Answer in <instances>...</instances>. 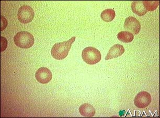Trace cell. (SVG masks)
I'll return each mask as SVG.
<instances>
[{"label":"cell","instance_id":"6da1fadb","mask_svg":"<svg viewBox=\"0 0 160 118\" xmlns=\"http://www.w3.org/2000/svg\"><path fill=\"white\" fill-rule=\"evenodd\" d=\"M76 37H73L66 42L57 43L51 49V56L54 59L61 60L65 59L69 53L72 43L75 41Z\"/></svg>","mask_w":160,"mask_h":118},{"label":"cell","instance_id":"7a4b0ae2","mask_svg":"<svg viewBox=\"0 0 160 118\" xmlns=\"http://www.w3.org/2000/svg\"><path fill=\"white\" fill-rule=\"evenodd\" d=\"M14 42L16 46L22 49H28L34 45L35 39L32 34L22 31L18 32L14 37Z\"/></svg>","mask_w":160,"mask_h":118},{"label":"cell","instance_id":"3957f363","mask_svg":"<svg viewBox=\"0 0 160 118\" xmlns=\"http://www.w3.org/2000/svg\"><path fill=\"white\" fill-rule=\"evenodd\" d=\"M82 57L83 61L90 65H94L98 63L102 59L100 51L92 47H88L83 50Z\"/></svg>","mask_w":160,"mask_h":118},{"label":"cell","instance_id":"277c9868","mask_svg":"<svg viewBox=\"0 0 160 118\" xmlns=\"http://www.w3.org/2000/svg\"><path fill=\"white\" fill-rule=\"evenodd\" d=\"M34 11L28 5H23L19 8L18 13V19L22 24H28L34 19Z\"/></svg>","mask_w":160,"mask_h":118},{"label":"cell","instance_id":"5b68a950","mask_svg":"<svg viewBox=\"0 0 160 118\" xmlns=\"http://www.w3.org/2000/svg\"><path fill=\"white\" fill-rule=\"evenodd\" d=\"M152 101L151 95L147 91H141L135 97L134 104L139 108H144L150 105Z\"/></svg>","mask_w":160,"mask_h":118},{"label":"cell","instance_id":"8992f818","mask_svg":"<svg viewBox=\"0 0 160 118\" xmlns=\"http://www.w3.org/2000/svg\"><path fill=\"white\" fill-rule=\"evenodd\" d=\"M124 28L135 35H137L141 29V25L139 21L133 16H129L125 19Z\"/></svg>","mask_w":160,"mask_h":118},{"label":"cell","instance_id":"52a82bcc","mask_svg":"<svg viewBox=\"0 0 160 118\" xmlns=\"http://www.w3.org/2000/svg\"><path fill=\"white\" fill-rule=\"evenodd\" d=\"M35 77L38 82L42 84H46L51 81L52 75L48 68L40 67L36 72Z\"/></svg>","mask_w":160,"mask_h":118},{"label":"cell","instance_id":"ba28073f","mask_svg":"<svg viewBox=\"0 0 160 118\" xmlns=\"http://www.w3.org/2000/svg\"><path fill=\"white\" fill-rule=\"evenodd\" d=\"M125 52V49L122 45L116 44L112 47L106 57V60L116 58L122 56Z\"/></svg>","mask_w":160,"mask_h":118},{"label":"cell","instance_id":"9c48e42d","mask_svg":"<svg viewBox=\"0 0 160 118\" xmlns=\"http://www.w3.org/2000/svg\"><path fill=\"white\" fill-rule=\"evenodd\" d=\"M94 108L89 104H83L79 108V112L82 116L92 117L95 114Z\"/></svg>","mask_w":160,"mask_h":118},{"label":"cell","instance_id":"30bf717a","mask_svg":"<svg viewBox=\"0 0 160 118\" xmlns=\"http://www.w3.org/2000/svg\"><path fill=\"white\" fill-rule=\"evenodd\" d=\"M131 7L133 12L138 16H143L147 13L142 1H133Z\"/></svg>","mask_w":160,"mask_h":118},{"label":"cell","instance_id":"8fae6325","mask_svg":"<svg viewBox=\"0 0 160 118\" xmlns=\"http://www.w3.org/2000/svg\"><path fill=\"white\" fill-rule=\"evenodd\" d=\"M117 38L123 43H129L133 40L134 36L131 32L123 31L119 32L117 35Z\"/></svg>","mask_w":160,"mask_h":118},{"label":"cell","instance_id":"7c38bea8","mask_svg":"<svg viewBox=\"0 0 160 118\" xmlns=\"http://www.w3.org/2000/svg\"><path fill=\"white\" fill-rule=\"evenodd\" d=\"M115 11L113 9H106L102 12L101 17L105 22H110L115 17Z\"/></svg>","mask_w":160,"mask_h":118},{"label":"cell","instance_id":"4fadbf2b","mask_svg":"<svg viewBox=\"0 0 160 118\" xmlns=\"http://www.w3.org/2000/svg\"><path fill=\"white\" fill-rule=\"evenodd\" d=\"M142 2L147 11H153L157 9L160 3L158 1H144Z\"/></svg>","mask_w":160,"mask_h":118},{"label":"cell","instance_id":"5bb4252c","mask_svg":"<svg viewBox=\"0 0 160 118\" xmlns=\"http://www.w3.org/2000/svg\"><path fill=\"white\" fill-rule=\"evenodd\" d=\"M1 51H4L6 49L8 45V42L5 38L1 37Z\"/></svg>","mask_w":160,"mask_h":118},{"label":"cell","instance_id":"9a60e30c","mask_svg":"<svg viewBox=\"0 0 160 118\" xmlns=\"http://www.w3.org/2000/svg\"><path fill=\"white\" fill-rule=\"evenodd\" d=\"M5 18H4V17L1 16V31H3L4 29H5L7 27V25H8V22L7 21H5V22H4L5 21Z\"/></svg>","mask_w":160,"mask_h":118}]
</instances>
